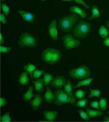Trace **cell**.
<instances>
[{
  "label": "cell",
  "mask_w": 109,
  "mask_h": 122,
  "mask_svg": "<svg viewBox=\"0 0 109 122\" xmlns=\"http://www.w3.org/2000/svg\"><path fill=\"white\" fill-rule=\"evenodd\" d=\"M62 58V54L58 50L53 49V48H48L42 52L41 59L42 61L49 63V64H55Z\"/></svg>",
  "instance_id": "1"
},
{
  "label": "cell",
  "mask_w": 109,
  "mask_h": 122,
  "mask_svg": "<svg viewBox=\"0 0 109 122\" xmlns=\"http://www.w3.org/2000/svg\"><path fill=\"white\" fill-rule=\"evenodd\" d=\"M90 29H91V24L89 21L81 20L78 23H77V25L74 27L73 35L76 38L83 39L89 34Z\"/></svg>",
  "instance_id": "2"
},
{
  "label": "cell",
  "mask_w": 109,
  "mask_h": 122,
  "mask_svg": "<svg viewBox=\"0 0 109 122\" xmlns=\"http://www.w3.org/2000/svg\"><path fill=\"white\" fill-rule=\"evenodd\" d=\"M78 20V17L76 15H68V16L62 17L59 20L60 29L64 33H70L71 31H73V28L77 24Z\"/></svg>",
  "instance_id": "3"
},
{
  "label": "cell",
  "mask_w": 109,
  "mask_h": 122,
  "mask_svg": "<svg viewBox=\"0 0 109 122\" xmlns=\"http://www.w3.org/2000/svg\"><path fill=\"white\" fill-rule=\"evenodd\" d=\"M69 76L75 79H85L89 78L90 76V69L87 65H81L77 68L71 69L69 71Z\"/></svg>",
  "instance_id": "4"
},
{
  "label": "cell",
  "mask_w": 109,
  "mask_h": 122,
  "mask_svg": "<svg viewBox=\"0 0 109 122\" xmlns=\"http://www.w3.org/2000/svg\"><path fill=\"white\" fill-rule=\"evenodd\" d=\"M19 47L23 48V47H29V48H36L37 46V40L28 33H23L21 34L18 41Z\"/></svg>",
  "instance_id": "5"
},
{
  "label": "cell",
  "mask_w": 109,
  "mask_h": 122,
  "mask_svg": "<svg viewBox=\"0 0 109 122\" xmlns=\"http://www.w3.org/2000/svg\"><path fill=\"white\" fill-rule=\"evenodd\" d=\"M65 103H71V104H75L76 101L72 100L69 97V95L64 92L63 90L59 89L56 92V95H55V101H54V104L56 105H61V104H65Z\"/></svg>",
  "instance_id": "6"
},
{
  "label": "cell",
  "mask_w": 109,
  "mask_h": 122,
  "mask_svg": "<svg viewBox=\"0 0 109 122\" xmlns=\"http://www.w3.org/2000/svg\"><path fill=\"white\" fill-rule=\"evenodd\" d=\"M62 42H63V46L66 50H73L80 45V41L77 38H74V36L70 34L65 35L62 37Z\"/></svg>",
  "instance_id": "7"
},
{
  "label": "cell",
  "mask_w": 109,
  "mask_h": 122,
  "mask_svg": "<svg viewBox=\"0 0 109 122\" xmlns=\"http://www.w3.org/2000/svg\"><path fill=\"white\" fill-rule=\"evenodd\" d=\"M49 36L52 40L56 41L58 39V32H57V20H53L49 25Z\"/></svg>",
  "instance_id": "8"
},
{
  "label": "cell",
  "mask_w": 109,
  "mask_h": 122,
  "mask_svg": "<svg viewBox=\"0 0 109 122\" xmlns=\"http://www.w3.org/2000/svg\"><path fill=\"white\" fill-rule=\"evenodd\" d=\"M50 83H51V87L60 89L62 87H64V85L66 84V79L62 76H56Z\"/></svg>",
  "instance_id": "9"
},
{
  "label": "cell",
  "mask_w": 109,
  "mask_h": 122,
  "mask_svg": "<svg viewBox=\"0 0 109 122\" xmlns=\"http://www.w3.org/2000/svg\"><path fill=\"white\" fill-rule=\"evenodd\" d=\"M18 13L20 14L21 16V18L25 20V21H28V22H30V23H33V22H34L35 18H36L35 14L30 13V12H27V11H23V10H19Z\"/></svg>",
  "instance_id": "10"
},
{
  "label": "cell",
  "mask_w": 109,
  "mask_h": 122,
  "mask_svg": "<svg viewBox=\"0 0 109 122\" xmlns=\"http://www.w3.org/2000/svg\"><path fill=\"white\" fill-rule=\"evenodd\" d=\"M42 101H43V99H42V97L40 96L39 94H36L34 100L31 101L30 104H31V106L33 107V109H34L35 111H36V110L39 108L40 104L42 103Z\"/></svg>",
  "instance_id": "11"
},
{
  "label": "cell",
  "mask_w": 109,
  "mask_h": 122,
  "mask_svg": "<svg viewBox=\"0 0 109 122\" xmlns=\"http://www.w3.org/2000/svg\"><path fill=\"white\" fill-rule=\"evenodd\" d=\"M44 100H45V102H48V103H52L55 101V95H54L53 92H51L50 88H47L45 96H44Z\"/></svg>",
  "instance_id": "12"
},
{
  "label": "cell",
  "mask_w": 109,
  "mask_h": 122,
  "mask_svg": "<svg viewBox=\"0 0 109 122\" xmlns=\"http://www.w3.org/2000/svg\"><path fill=\"white\" fill-rule=\"evenodd\" d=\"M70 11L73 12V13H77L78 15H79L80 17L83 18V19H85V18L87 17L86 11H84L81 8L78 7V6H73V7H71V8H70Z\"/></svg>",
  "instance_id": "13"
},
{
  "label": "cell",
  "mask_w": 109,
  "mask_h": 122,
  "mask_svg": "<svg viewBox=\"0 0 109 122\" xmlns=\"http://www.w3.org/2000/svg\"><path fill=\"white\" fill-rule=\"evenodd\" d=\"M58 116L57 111H45L44 112V117L47 121H53Z\"/></svg>",
  "instance_id": "14"
},
{
  "label": "cell",
  "mask_w": 109,
  "mask_h": 122,
  "mask_svg": "<svg viewBox=\"0 0 109 122\" xmlns=\"http://www.w3.org/2000/svg\"><path fill=\"white\" fill-rule=\"evenodd\" d=\"M33 83H34V85H35V88H36V92H38V93H42V92H44V85H45L44 79L37 78L36 81H34Z\"/></svg>",
  "instance_id": "15"
},
{
  "label": "cell",
  "mask_w": 109,
  "mask_h": 122,
  "mask_svg": "<svg viewBox=\"0 0 109 122\" xmlns=\"http://www.w3.org/2000/svg\"><path fill=\"white\" fill-rule=\"evenodd\" d=\"M63 91L69 95V97L72 100L76 101V98H74V95H73V89H72V82H71V80H67V83L63 87Z\"/></svg>",
  "instance_id": "16"
},
{
  "label": "cell",
  "mask_w": 109,
  "mask_h": 122,
  "mask_svg": "<svg viewBox=\"0 0 109 122\" xmlns=\"http://www.w3.org/2000/svg\"><path fill=\"white\" fill-rule=\"evenodd\" d=\"M18 81L21 85L22 86H26L28 83H29V78H28V72H22L20 75L19 78H18Z\"/></svg>",
  "instance_id": "17"
},
{
  "label": "cell",
  "mask_w": 109,
  "mask_h": 122,
  "mask_svg": "<svg viewBox=\"0 0 109 122\" xmlns=\"http://www.w3.org/2000/svg\"><path fill=\"white\" fill-rule=\"evenodd\" d=\"M34 86H30L29 89L27 90V92H25L23 95H22V98H23V101L24 102H29L32 98H34Z\"/></svg>",
  "instance_id": "18"
},
{
  "label": "cell",
  "mask_w": 109,
  "mask_h": 122,
  "mask_svg": "<svg viewBox=\"0 0 109 122\" xmlns=\"http://www.w3.org/2000/svg\"><path fill=\"white\" fill-rule=\"evenodd\" d=\"M92 15L89 18V20H93V19H99L101 18V13L99 11V9L97 6H92V8L90 9Z\"/></svg>",
  "instance_id": "19"
},
{
  "label": "cell",
  "mask_w": 109,
  "mask_h": 122,
  "mask_svg": "<svg viewBox=\"0 0 109 122\" xmlns=\"http://www.w3.org/2000/svg\"><path fill=\"white\" fill-rule=\"evenodd\" d=\"M86 112L88 114L89 117H101L104 115V113L101 112V111H97L96 110H92V109H89V108H87L86 107Z\"/></svg>",
  "instance_id": "20"
},
{
  "label": "cell",
  "mask_w": 109,
  "mask_h": 122,
  "mask_svg": "<svg viewBox=\"0 0 109 122\" xmlns=\"http://www.w3.org/2000/svg\"><path fill=\"white\" fill-rule=\"evenodd\" d=\"M93 81V78H85V79H82V80H80L76 86H75V89H78V88H79V87H82V86H87V87H89V85H90V83Z\"/></svg>",
  "instance_id": "21"
},
{
  "label": "cell",
  "mask_w": 109,
  "mask_h": 122,
  "mask_svg": "<svg viewBox=\"0 0 109 122\" xmlns=\"http://www.w3.org/2000/svg\"><path fill=\"white\" fill-rule=\"evenodd\" d=\"M108 30L106 29V27L105 26H101L99 28V34H100V36L102 37V38H105V37H107V36H108Z\"/></svg>",
  "instance_id": "22"
},
{
  "label": "cell",
  "mask_w": 109,
  "mask_h": 122,
  "mask_svg": "<svg viewBox=\"0 0 109 122\" xmlns=\"http://www.w3.org/2000/svg\"><path fill=\"white\" fill-rule=\"evenodd\" d=\"M23 69H24L26 72H28L30 75L32 76L33 73H34V71L36 69V67L34 64H32V63H28V64H26V65L23 66Z\"/></svg>",
  "instance_id": "23"
},
{
  "label": "cell",
  "mask_w": 109,
  "mask_h": 122,
  "mask_svg": "<svg viewBox=\"0 0 109 122\" xmlns=\"http://www.w3.org/2000/svg\"><path fill=\"white\" fill-rule=\"evenodd\" d=\"M85 96H86V92L83 90H78L75 92V97L78 100H81V99L85 98Z\"/></svg>",
  "instance_id": "24"
},
{
  "label": "cell",
  "mask_w": 109,
  "mask_h": 122,
  "mask_svg": "<svg viewBox=\"0 0 109 122\" xmlns=\"http://www.w3.org/2000/svg\"><path fill=\"white\" fill-rule=\"evenodd\" d=\"M52 80H53V76L52 75H50L49 73L44 75V83H45L46 86H48Z\"/></svg>",
  "instance_id": "25"
},
{
  "label": "cell",
  "mask_w": 109,
  "mask_h": 122,
  "mask_svg": "<svg viewBox=\"0 0 109 122\" xmlns=\"http://www.w3.org/2000/svg\"><path fill=\"white\" fill-rule=\"evenodd\" d=\"M100 109L102 111H104L107 108V100L105 98H102L100 100Z\"/></svg>",
  "instance_id": "26"
},
{
  "label": "cell",
  "mask_w": 109,
  "mask_h": 122,
  "mask_svg": "<svg viewBox=\"0 0 109 122\" xmlns=\"http://www.w3.org/2000/svg\"><path fill=\"white\" fill-rule=\"evenodd\" d=\"M87 104H88V100H87V99H85V98H83V99L79 100L78 102L76 103V106L86 108V107H87Z\"/></svg>",
  "instance_id": "27"
},
{
  "label": "cell",
  "mask_w": 109,
  "mask_h": 122,
  "mask_svg": "<svg viewBox=\"0 0 109 122\" xmlns=\"http://www.w3.org/2000/svg\"><path fill=\"white\" fill-rule=\"evenodd\" d=\"M90 93H89V98H93V97H100L101 96V91L99 90H93L90 89Z\"/></svg>",
  "instance_id": "28"
},
{
  "label": "cell",
  "mask_w": 109,
  "mask_h": 122,
  "mask_svg": "<svg viewBox=\"0 0 109 122\" xmlns=\"http://www.w3.org/2000/svg\"><path fill=\"white\" fill-rule=\"evenodd\" d=\"M44 74V71H42V70H37V69H36L34 73H33V75L31 76H32V78H34V79H36V78H39L40 76H42Z\"/></svg>",
  "instance_id": "29"
},
{
  "label": "cell",
  "mask_w": 109,
  "mask_h": 122,
  "mask_svg": "<svg viewBox=\"0 0 109 122\" xmlns=\"http://www.w3.org/2000/svg\"><path fill=\"white\" fill-rule=\"evenodd\" d=\"M1 121L2 122H10L11 118H10V113H6L1 117Z\"/></svg>",
  "instance_id": "30"
},
{
  "label": "cell",
  "mask_w": 109,
  "mask_h": 122,
  "mask_svg": "<svg viewBox=\"0 0 109 122\" xmlns=\"http://www.w3.org/2000/svg\"><path fill=\"white\" fill-rule=\"evenodd\" d=\"M1 8H2V11H3V13H4L6 16H8V15H9V13H10V7H9L8 5H6V4H2Z\"/></svg>",
  "instance_id": "31"
},
{
  "label": "cell",
  "mask_w": 109,
  "mask_h": 122,
  "mask_svg": "<svg viewBox=\"0 0 109 122\" xmlns=\"http://www.w3.org/2000/svg\"><path fill=\"white\" fill-rule=\"evenodd\" d=\"M78 114H79V116L84 119V120H89V116H88V114L87 112H85V111H83V110H79L78 111Z\"/></svg>",
  "instance_id": "32"
},
{
  "label": "cell",
  "mask_w": 109,
  "mask_h": 122,
  "mask_svg": "<svg viewBox=\"0 0 109 122\" xmlns=\"http://www.w3.org/2000/svg\"><path fill=\"white\" fill-rule=\"evenodd\" d=\"M11 50H12V48H10V47H5V46H1V48H0L1 53H9Z\"/></svg>",
  "instance_id": "33"
},
{
  "label": "cell",
  "mask_w": 109,
  "mask_h": 122,
  "mask_svg": "<svg viewBox=\"0 0 109 122\" xmlns=\"http://www.w3.org/2000/svg\"><path fill=\"white\" fill-rule=\"evenodd\" d=\"M90 106L92 107V108H94V109H100V102H97V101H93V102H90Z\"/></svg>",
  "instance_id": "34"
},
{
  "label": "cell",
  "mask_w": 109,
  "mask_h": 122,
  "mask_svg": "<svg viewBox=\"0 0 109 122\" xmlns=\"http://www.w3.org/2000/svg\"><path fill=\"white\" fill-rule=\"evenodd\" d=\"M75 2H77L78 4H80L81 6L85 7V8H86V9H88V10H90V9H89V6H88V5H87V4H86V3H85V2L83 1V0H75Z\"/></svg>",
  "instance_id": "35"
},
{
  "label": "cell",
  "mask_w": 109,
  "mask_h": 122,
  "mask_svg": "<svg viewBox=\"0 0 109 122\" xmlns=\"http://www.w3.org/2000/svg\"><path fill=\"white\" fill-rule=\"evenodd\" d=\"M0 20H1V22H2L3 24H6V23H7V18H6V15H5L4 13H2V14L0 15Z\"/></svg>",
  "instance_id": "36"
},
{
  "label": "cell",
  "mask_w": 109,
  "mask_h": 122,
  "mask_svg": "<svg viewBox=\"0 0 109 122\" xmlns=\"http://www.w3.org/2000/svg\"><path fill=\"white\" fill-rule=\"evenodd\" d=\"M6 104H7V100H6L5 98H3V97H2V98L0 99V106H1V107H3V106H5Z\"/></svg>",
  "instance_id": "37"
},
{
  "label": "cell",
  "mask_w": 109,
  "mask_h": 122,
  "mask_svg": "<svg viewBox=\"0 0 109 122\" xmlns=\"http://www.w3.org/2000/svg\"><path fill=\"white\" fill-rule=\"evenodd\" d=\"M104 45L106 47H109V37H105L104 39Z\"/></svg>",
  "instance_id": "38"
},
{
  "label": "cell",
  "mask_w": 109,
  "mask_h": 122,
  "mask_svg": "<svg viewBox=\"0 0 109 122\" xmlns=\"http://www.w3.org/2000/svg\"><path fill=\"white\" fill-rule=\"evenodd\" d=\"M0 42H1V45L4 43V38H3V36H2V35L0 36Z\"/></svg>",
  "instance_id": "39"
},
{
  "label": "cell",
  "mask_w": 109,
  "mask_h": 122,
  "mask_svg": "<svg viewBox=\"0 0 109 122\" xmlns=\"http://www.w3.org/2000/svg\"><path fill=\"white\" fill-rule=\"evenodd\" d=\"M104 121L109 122V117H104Z\"/></svg>",
  "instance_id": "40"
},
{
  "label": "cell",
  "mask_w": 109,
  "mask_h": 122,
  "mask_svg": "<svg viewBox=\"0 0 109 122\" xmlns=\"http://www.w3.org/2000/svg\"><path fill=\"white\" fill-rule=\"evenodd\" d=\"M106 26L109 28V20H107V21H106Z\"/></svg>",
  "instance_id": "41"
},
{
  "label": "cell",
  "mask_w": 109,
  "mask_h": 122,
  "mask_svg": "<svg viewBox=\"0 0 109 122\" xmlns=\"http://www.w3.org/2000/svg\"><path fill=\"white\" fill-rule=\"evenodd\" d=\"M62 1H67V2H72L73 0H62Z\"/></svg>",
  "instance_id": "42"
},
{
  "label": "cell",
  "mask_w": 109,
  "mask_h": 122,
  "mask_svg": "<svg viewBox=\"0 0 109 122\" xmlns=\"http://www.w3.org/2000/svg\"><path fill=\"white\" fill-rule=\"evenodd\" d=\"M41 1H47V0H41Z\"/></svg>",
  "instance_id": "43"
},
{
  "label": "cell",
  "mask_w": 109,
  "mask_h": 122,
  "mask_svg": "<svg viewBox=\"0 0 109 122\" xmlns=\"http://www.w3.org/2000/svg\"><path fill=\"white\" fill-rule=\"evenodd\" d=\"M1 1H5V0H1Z\"/></svg>",
  "instance_id": "44"
},
{
  "label": "cell",
  "mask_w": 109,
  "mask_h": 122,
  "mask_svg": "<svg viewBox=\"0 0 109 122\" xmlns=\"http://www.w3.org/2000/svg\"><path fill=\"white\" fill-rule=\"evenodd\" d=\"M108 113H109V112H108Z\"/></svg>",
  "instance_id": "45"
}]
</instances>
